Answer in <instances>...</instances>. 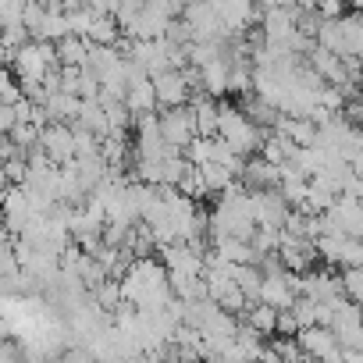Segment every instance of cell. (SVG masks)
I'll return each mask as SVG.
<instances>
[{
    "label": "cell",
    "mask_w": 363,
    "mask_h": 363,
    "mask_svg": "<svg viewBox=\"0 0 363 363\" xmlns=\"http://www.w3.org/2000/svg\"><path fill=\"white\" fill-rule=\"evenodd\" d=\"M18 125H22V118H18L15 107H0V132H4V135H15Z\"/></svg>",
    "instance_id": "ac0fdd59"
},
{
    "label": "cell",
    "mask_w": 363,
    "mask_h": 363,
    "mask_svg": "<svg viewBox=\"0 0 363 363\" xmlns=\"http://www.w3.org/2000/svg\"><path fill=\"white\" fill-rule=\"evenodd\" d=\"M214 246V253L225 260V264H232V267H246V264H260V253L253 250V242H242V239H211Z\"/></svg>",
    "instance_id": "8fae6325"
},
{
    "label": "cell",
    "mask_w": 363,
    "mask_h": 363,
    "mask_svg": "<svg viewBox=\"0 0 363 363\" xmlns=\"http://www.w3.org/2000/svg\"><path fill=\"white\" fill-rule=\"evenodd\" d=\"M253 214H257V225L260 228H278L285 232L289 218H292V207L289 200L281 196V189H264V193H253Z\"/></svg>",
    "instance_id": "ba28073f"
},
{
    "label": "cell",
    "mask_w": 363,
    "mask_h": 363,
    "mask_svg": "<svg viewBox=\"0 0 363 363\" xmlns=\"http://www.w3.org/2000/svg\"><path fill=\"white\" fill-rule=\"evenodd\" d=\"M253 250L260 253V260H264V257H274V253L281 250V232H278V228H260V232L253 235Z\"/></svg>",
    "instance_id": "9a60e30c"
},
{
    "label": "cell",
    "mask_w": 363,
    "mask_h": 363,
    "mask_svg": "<svg viewBox=\"0 0 363 363\" xmlns=\"http://www.w3.org/2000/svg\"><path fill=\"white\" fill-rule=\"evenodd\" d=\"M160 135L171 150H182L186 153L189 143L200 135L196 132V118H193V107H178V111H160Z\"/></svg>",
    "instance_id": "277c9868"
},
{
    "label": "cell",
    "mask_w": 363,
    "mask_h": 363,
    "mask_svg": "<svg viewBox=\"0 0 363 363\" xmlns=\"http://www.w3.org/2000/svg\"><path fill=\"white\" fill-rule=\"evenodd\" d=\"M239 157H246V160H253V157H260V150H264V139L271 135V132H264L260 125H253L246 114H242V107H235V104H225L221 100V132H218Z\"/></svg>",
    "instance_id": "7a4b0ae2"
},
{
    "label": "cell",
    "mask_w": 363,
    "mask_h": 363,
    "mask_svg": "<svg viewBox=\"0 0 363 363\" xmlns=\"http://www.w3.org/2000/svg\"><path fill=\"white\" fill-rule=\"evenodd\" d=\"M260 303L278 310V313H289L296 303H299V274H264V292H260Z\"/></svg>",
    "instance_id": "8992f818"
},
{
    "label": "cell",
    "mask_w": 363,
    "mask_h": 363,
    "mask_svg": "<svg viewBox=\"0 0 363 363\" xmlns=\"http://www.w3.org/2000/svg\"><path fill=\"white\" fill-rule=\"evenodd\" d=\"M89 54H93V43L82 40V36H68L57 43V61L61 68H86L89 65Z\"/></svg>",
    "instance_id": "7c38bea8"
},
{
    "label": "cell",
    "mask_w": 363,
    "mask_h": 363,
    "mask_svg": "<svg viewBox=\"0 0 363 363\" xmlns=\"http://www.w3.org/2000/svg\"><path fill=\"white\" fill-rule=\"evenodd\" d=\"M121 292H125V303H132L135 310H167V306L174 303L167 267H164L160 260H153V257L135 260V264L125 271Z\"/></svg>",
    "instance_id": "6da1fadb"
},
{
    "label": "cell",
    "mask_w": 363,
    "mask_h": 363,
    "mask_svg": "<svg viewBox=\"0 0 363 363\" xmlns=\"http://www.w3.org/2000/svg\"><path fill=\"white\" fill-rule=\"evenodd\" d=\"M57 363H100V359L93 356V349H86V345H72Z\"/></svg>",
    "instance_id": "e0dca14e"
},
{
    "label": "cell",
    "mask_w": 363,
    "mask_h": 363,
    "mask_svg": "<svg viewBox=\"0 0 363 363\" xmlns=\"http://www.w3.org/2000/svg\"><path fill=\"white\" fill-rule=\"evenodd\" d=\"M153 89H157V104L160 111H178V107H189L196 100L186 72H164L153 79Z\"/></svg>",
    "instance_id": "52a82bcc"
},
{
    "label": "cell",
    "mask_w": 363,
    "mask_h": 363,
    "mask_svg": "<svg viewBox=\"0 0 363 363\" xmlns=\"http://www.w3.org/2000/svg\"><path fill=\"white\" fill-rule=\"evenodd\" d=\"M342 285H345V299L363 310V271H342Z\"/></svg>",
    "instance_id": "2e32d148"
},
{
    "label": "cell",
    "mask_w": 363,
    "mask_h": 363,
    "mask_svg": "<svg viewBox=\"0 0 363 363\" xmlns=\"http://www.w3.org/2000/svg\"><path fill=\"white\" fill-rule=\"evenodd\" d=\"M345 239L349 235H331V232H324L313 246H317V257L328 264V267H342V253H345Z\"/></svg>",
    "instance_id": "4fadbf2b"
},
{
    "label": "cell",
    "mask_w": 363,
    "mask_h": 363,
    "mask_svg": "<svg viewBox=\"0 0 363 363\" xmlns=\"http://www.w3.org/2000/svg\"><path fill=\"white\" fill-rule=\"evenodd\" d=\"M278 317H281L278 310H271V306L257 303V306H253V310L242 317V324H250L257 335H274V331H278Z\"/></svg>",
    "instance_id": "5bb4252c"
},
{
    "label": "cell",
    "mask_w": 363,
    "mask_h": 363,
    "mask_svg": "<svg viewBox=\"0 0 363 363\" xmlns=\"http://www.w3.org/2000/svg\"><path fill=\"white\" fill-rule=\"evenodd\" d=\"M40 150L57 164V167H68L75 160V128L72 125H61V121H50L40 135Z\"/></svg>",
    "instance_id": "9c48e42d"
},
{
    "label": "cell",
    "mask_w": 363,
    "mask_h": 363,
    "mask_svg": "<svg viewBox=\"0 0 363 363\" xmlns=\"http://www.w3.org/2000/svg\"><path fill=\"white\" fill-rule=\"evenodd\" d=\"M125 107L132 118H146L153 114L160 104H157V89H153V79L150 75H135L132 86H128V96H125Z\"/></svg>",
    "instance_id": "30bf717a"
},
{
    "label": "cell",
    "mask_w": 363,
    "mask_h": 363,
    "mask_svg": "<svg viewBox=\"0 0 363 363\" xmlns=\"http://www.w3.org/2000/svg\"><path fill=\"white\" fill-rule=\"evenodd\" d=\"M57 68H61L57 47H54V43H40V40L26 43V47L11 57V72H15V79H18L22 86H47V79H50Z\"/></svg>",
    "instance_id": "3957f363"
},
{
    "label": "cell",
    "mask_w": 363,
    "mask_h": 363,
    "mask_svg": "<svg viewBox=\"0 0 363 363\" xmlns=\"http://www.w3.org/2000/svg\"><path fill=\"white\" fill-rule=\"evenodd\" d=\"M296 342H299L303 356L320 359V363H342V356H345V345L338 342V335H335L331 328H310V331H299Z\"/></svg>",
    "instance_id": "5b68a950"
},
{
    "label": "cell",
    "mask_w": 363,
    "mask_h": 363,
    "mask_svg": "<svg viewBox=\"0 0 363 363\" xmlns=\"http://www.w3.org/2000/svg\"><path fill=\"white\" fill-rule=\"evenodd\" d=\"M303 363H320V359H310V356H303Z\"/></svg>",
    "instance_id": "d6986e66"
}]
</instances>
